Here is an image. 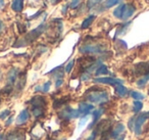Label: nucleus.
<instances>
[{
    "mask_svg": "<svg viewBox=\"0 0 149 140\" xmlns=\"http://www.w3.org/2000/svg\"><path fill=\"white\" fill-rule=\"evenodd\" d=\"M4 4H5L4 0H0V9H2L4 7Z\"/></svg>",
    "mask_w": 149,
    "mask_h": 140,
    "instance_id": "obj_37",
    "label": "nucleus"
},
{
    "mask_svg": "<svg viewBox=\"0 0 149 140\" xmlns=\"http://www.w3.org/2000/svg\"><path fill=\"white\" fill-rule=\"evenodd\" d=\"M59 116H60V118H63V119H65V120H70V119H77V118L81 117V113H80L79 109L65 107L63 111H60Z\"/></svg>",
    "mask_w": 149,
    "mask_h": 140,
    "instance_id": "obj_5",
    "label": "nucleus"
},
{
    "mask_svg": "<svg viewBox=\"0 0 149 140\" xmlns=\"http://www.w3.org/2000/svg\"><path fill=\"white\" fill-rule=\"evenodd\" d=\"M103 108H98V109H95V111H93V113H92V123L90 124V126L88 127V129H91V128H93L95 125H97L98 122H99V119L100 117L102 116V113H103Z\"/></svg>",
    "mask_w": 149,
    "mask_h": 140,
    "instance_id": "obj_10",
    "label": "nucleus"
},
{
    "mask_svg": "<svg viewBox=\"0 0 149 140\" xmlns=\"http://www.w3.org/2000/svg\"><path fill=\"white\" fill-rule=\"evenodd\" d=\"M107 131H104V132H102L101 133V137H100V139L99 140H108L109 139V137H108V135H107Z\"/></svg>",
    "mask_w": 149,
    "mask_h": 140,
    "instance_id": "obj_32",
    "label": "nucleus"
},
{
    "mask_svg": "<svg viewBox=\"0 0 149 140\" xmlns=\"http://www.w3.org/2000/svg\"><path fill=\"white\" fill-rule=\"evenodd\" d=\"M0 140H3V135H2V134L0 135Z\"/></svg>",
    "mask_w": 149,
    "mask_h": 140,
    "instance_id": "obj_40",
    "label": "nucleus"
},
{
    "mask_svg": "<svg viewBox=\"0 0 149 140\" xmlns=\"http://www.w3.org/2000/svg\"><path fill=\"white\" fill-rule=\"evenodd\" d=\"M49 1L52 3V4H57V3L59 2L60 0H49Z\"/></svg>",
    "mask_w": 149,
    "mask_h": 140,
    "instance_id": "obj_38",
    "label": "nucleus"
},
{
    "mask_svg": "<svg viewBox=\"0 0 149 140\" xmlns=\"http://www.w3.org/2000/svg\"><path fill=\"white\" fill-rule=\"evenodd\" d=\"M50 86H51V81H48V82H46L45 84L43 85V87H42V91H43L44 93L48 92L50 89Z\"/></svg>",
    "mask_w": 149,
    "mask_h": 140,
    "instance_id": "obj_27",
    "label": "nucleus"
},
{
    "mask_svg": "<svg viewBox=\"0 0 149 140\" xmlns=\"http://www.w3.org/2000/svg\"><path fill=\"white\" fill-rule=\"evenodd\" d=\"M142 107H143V103L141 100H135L133 102V111L134 113H139L142 109Z\"/></svg>",
    "mask_w": 149,
    "mask_h": 140,
    "instance_id": "obj_21",
    "label": "nucleus"
},
{
    "mask_svg": "<svg viewBox=\"0 0 149 140\" xmlns=\"http://www.w3.org/2000/svg\"><path fill=\"white\" fill-rule=\"evenodd\" d=\"M29 118H30L29 111H28L27 108L23 109V111L19 113V116L17 117V120H15V122H17V125H24V124L28 122Z\"/></svg>",
    "mask_w": 149,
    "mask_h": 140,
    "instance_id": "obj_9",
    "label": "nucleus"
},
{
    "mask_svg": "<svg viewBox=\"0 0 149 140\" xmlns=\"http://www.w3.org/2000/svg\"><path fill=\"white\" fill-rule=\"evenodd\" d=\"M134 124H135V118H132L129 121V128H130V130H133V131H134Z\"/></svg>",
    "mask_w": 149,
    "mask_h": 140,
    "instance_id": "obj_33",
    "label": "nucleus"
},
{
    "mask_svg": "<svg viewBox=\"0 0 149 140\" xmlns=\"http://www.w3.org/2000/svg\"><path fill=\"white\" fill-rule=\"evenodd\" d=\"M94 20H95V15H90V17H88L87 19L84 20V22L82 23L81 28L82 29H87V28H89L90 26H91V24L93 23Z\"/></svg>",
    "mask_w": 149,
    "mask_h": 140,
    "instance_id": "obj_16",
    "label": "nucleus"
},
{
    "mask_svg": "<svg viewBox=\"0 0 149 140\" xmlns=\"http://www.w3.org/2000/svg\"><path fill=\"white\" fill-rule=\"evenodd\" d=\"M136 11V8L135 6L133 5H129V4H126V7L124 9V13H123V17H122V20L123 21H127L128 19H130L133 15L135 13Z\"/></svg>",
    "mask_w": 149,
    "mask_h": 140,
    "instance_id": "obj_11",
    "label": "nucleus"
},
{
    "mask_svg": "<svg viewBox=\"0 0 149 140\" xmlns=\"http://www.w3.org/2000/svg\"><path fill=\"white\" fill-rule=\"evenodd\" d=\"M9 115H10V111L9 109H5V111H1V113H0V119L5 120L6 118L9 117Z\"/></svg>",
    "mask_w": 149,
    "mask_h": 140,
    "instance_id": "obj_26",
    "label": "nucleus"
},
{
    "mask_svg": "<svg viewBox=\"0 0 149 140\" xmlns=\"http://www.w3.org/2000/svg\"><path fill=\"white\" fill-rule=\"evenodd\" d=\"M25 137L24 135H22L21 133H17V132H13V133L8 134L6 140H24Z\"/></svg>",
    "mask_w": 149,
    "mask_h": 140,
    "instance_id": "obj_18",
    "label": "nucleus"
},
{
    "mask_svg": "<svg viewBox=\"0 0 149 140\" xmlns=\"http://www.w3.org/2000/svg\"><path fill=\"white\" fill-rule=\"evenodd\" d=\"M108 74V69L104 64H100L95 71L96 76H101V75H107Z\"/></svg>",
    "mask_w": 149,
    "mask_h": 140,
    "instance_id": "obj_17",
    "label": "nucleus"
},
{
    "mask_svg": "<svg viewBox=\"0 0 149 140\" xmlns=\"http://www.w3.org/2000/svg\"><path fill=\"white\" fill-rule=\"evenodd\" d=\"M80 2H81V0H72L70 6L72 7V8H76V7H78V5L80 4Z\"/></svg>",
    "mask_w": 149,
    "mask_h": 140,
    "instance_id": "obj_29",
    "label": "nucleus"
},
{
    "mask_svg": "<svg viewBox=\"0 0 149 140\" xmlns=\"http://www.w3.org/2000/svg\"><path fill=\"white\" fill-rule=\"evenodd\" d=\"M87 121H88V116H82L81 121H80V123H79V126L80 127H82L83 125H85V123Z\"/></svg>",
    "mask_w": 149,
    "mask_h": 140,
    "instance_id": "obj_31",
    "label": "nucleus"
},
{
    "mask_svg": "<svg viewBox=\"0 0 149 140\" xmlns=\"http://www.w3.org/2000/svg\"><path fill=\"white\" fill-rule=\"evenodd\" d=\"M44 30H45V25H40L39 27H37L36 29H34L33 31H31L25 38H24V42L27 44V43H30V42L35 41V40L43 33Z\"/></svg>",
    "mask_w": 149,
    "mask_h": 140,
    "instance_id": "obj_4",
    "label": "nucleus"
},
{
    "mask_svg": "<svg viewBox=\"0 0 149 140\" xmlns=\"http://www.w3.org/2000/svg\"><path fill=\"white\" fill-rule=\"evenodd\" d=\"M148 81H149V73L145 75L143 78L139 79V80L137 81V86H138L139 88H143V87H145V85L147 84Z\"/></svg>",
    "mask_w": 149,
    "mask_h": 140,
    "instance_id": "obj_19",
    "label": "nucleus"
},
{
    "mask_svg": "<svg viewBox=\"0 0 149 140\" xmlns=\"http://www.w3.org/2000/svg\"><path fill=\"white\" fill-rule=\"evenodd\" d=\"M116 140H125V135L124 136H120V137L118 138V139H116Z\"/></svg>",
    "mask_w": 149,
    "mask_h": 140,
    "instance_id": "obj_39",
    "label": "nucleus"
},
{
    "mask_svg": "<svg viewBox=\"0 0 149 140\" xmlns=\"http://www.w3.org/2000/svg\"><path fill=\"white\" fill-rule=\"evenodd\" d=\"M131 96L135 100H142V99H144V95L140 92H137V91H132L131 92Z\"/></svg>",
    "mask_w": 149,
    "mask_h": 140,
    "instance_id": "obj_23",
    "label": "nucleus"
},
{
    "mask_svg": "<svg viewBox=\"0 0 149 140\" xmlns=\"http://www.w3.org/2000/svg\"><path fill=\"white\" fill-rule=\"evenodd\" d=\"M149 119V111L146 113H142L135 118V124H134V132L136 135H140L142 133V128L144 123Z\"/></svg>",
    "mask_w": 149,
    "mask_h": 140,
    "instance_id": "obj_2",
    "label": "nucleus"
},
{
    "mask_svg": "<svg viewBox=\"0 0 149 140\" xmlns=\"http://www.w3.org/2000/svg\"><path fill=\"white\" fill-rule=\"evenodd\" d=\"M63 83V81H62V79H59V80H56V87H60L61 86V84Z\"/></svg>",
    "mask_w": 149,
    "mask_h": 140,
    "instance_id": "obj_34",
    "label": "nucleus"
},
{
    "mask_svg": "<svg viewBox=\"0 0 149 140\" xmlns=\"http://www.w3.org/2000/svg\"><path fill=\"white\" fill-rule=\"evenodd\" d=\"M97 134H98V132H97V130L95 129V130H94V131L91 133V135H90L89 137H88L86 140H95V138L97 137Z\"/></svg>",
    "mask_w": 149,
    "mask_h": 140,
    "instance_id": "obj_30",
    "label": "nucleus"
},
{
    "mask_svg": "<svg viewBox=\"0 0 149 140\" xmlns=\"http://www.w3.org/2000/svg\"><path fill=\"white\" fill-rule=\"evenodd\" d=\"M126 7V4H120L116 7V9L113 10V17L116 18V19H120L122 20V17H123V13H124V9Z\"/></svg>",
    "mask_w": 149,
    "mask_h": 140,
    "instance_id": "obj_15",
    "label": "nucleus"
},
{
    "mask_svg": "<svg viewBox=\"0 0 149 140\" xmlns=\"http://www.w3.org/2000/svg\"><path fill=\"white\" fill-rule=\"evenodd\" d=\"M79 111L81 113V116H88L89 113H91V111L94 109V105L91 103L87 102H81L79 104Z\"/></svg>",
    "mask_w": 149,
    "mask_h": 140,
    "instance_id": "obj_7",
    "label": "nucleus"
},
{
    "mask_svg": "<svg viewBox=\"0 0 149 140\" xmlns=\"http://www.w3.org/2000/svg\"><path fill=\"white\" fill-rule=\"evenodd\" d=\"M126 127H125L124 124H118V125L114 127V129L112 131H110V137L111 138H116L120 135L122 133H124Z\"/></svg>",
    "mask_w": 149,
    "mask_h": 140,
    "instance_id": "obj_12",
    "label": "nucleus"
},
{
    "mask_svg": "<svg viewBox=\"0 0 149 140\" xmlns=\"http://www.w3.org/2000/svg\"><path fill=\"white\" fill-rule=\"evenodd\" d=\"M114 90H116V93L120 97H124L128 94V89H127L123 84L116 85V86H114Z\"/></svg>",
    "mask_w": 149,
    "mask_h": 140,
    "instance_id": "obj_14",
    "label": "nucleus"
},
{
    "mask_svg": "<svg viewBox=\"0 0 149 140\" xmlns=\"http://www.w3.org/2000/svg\"><path fill=\"white\" fill-rule=\"evenodd\" d=\"M29 103L32 104V107H38V108H44L46 105L45 98L42 96H35L29 101Z\"/></svg>",
    "mask_w": 149,
    "mask_h": 140,
    "instance_id": "obj_8",
    "label": "nucleus"
},
{
    "mask_svg": "<svg viewBox=\"0 0 149 140\" xmlns=\"http://www.w3.org/2000/svg\"><path fill=\"white\" fill-rule=\"evenodd\" d=\"M11 8L15 13H21L24 8V0H13L11 3Z\"/></svg>",
    "mask_w": 149,
    "mask_h": 140,
    "instance_id": "obj_13",
    "label": "nucleus"
},
{
    "mask_svg": "<svg viewBox=\"0 0 149 140\" xmlns=\"http://www.w3.org/2000/svg\"><path fill=\"white\" fill-rule=\"evenodd\" d=\"M11 122H13V118L9 117L8 119H7V121L5 122V126H9L11 124Z\"/></svg>",
    "mask_w": 149,
    "mask_h": 140,
    "instance_id": "obj_35",
    "label": "nucleus"
},
{
    "mask_svg": "<svg viewBox=\"0 0 149 140\" xmlns=\"http://www.w3.org/2000/svg\"><path fill=\"white\" fill-rule=\"evenodd\" d=\"M103 51V46L99 45V44H86V45H83L80 48V52L87 54H97L101 53Z\"/></svg>",
    "mask_w": 149,
    "mask_h": 140,
    "instance_id": "obj_3",
    "label": "nucleus"
},
{
    "mask_svg": "<svg viewBox=\"0 0 149 140\" xmlns=\"http://www.w3.org/2000/svg\"><path fill=\"white\" fill-rule=\"evenodd\" d=\"M68 4H65L63 7H62V13H63V15H65V11L68 10Z\"/></svg>",
    "mask_w": 149,
    "mask_h": 140,
    "instance_id": "obj_36",
    "label": "nucleus"
},
{
    "mask_svg": "<svg viewBox=\"0 0 149 140\" xmlns=\"http://www.w3.org/2000/svg\"><path fill=\"white\" fill-rule=\"evenodd\" d=\"M94 83H99V84H107L116 86L118 84H122V81L116 78H111V77H105V78H96L94 79Z\"/></svg>",
    "mask_w": 149,
    "mask_h": 140,
    "instance_id": "obj_6",
    "label": "nucleus"
},
{
    "mask_svg": "<svg viewBox=\"0 0 149 140\" xmlns=\"http://www.w3.org/2000/svg\"><path fill=\"white\" fill-rule=\"evenodd\" d=\"M74 60H70V62H68V64H66V66H65V72L68 73H70V71H72V66H74Z\"/></svg>",
    "mask_w": 149,
    "mask_h": 140,
    "instance_id": "obj_28",
    "label": "nucleus"
},
{
    "mask_svg": "<svg viewBox=\"0 0 149 140\" xmlns=\"http://www.w3.org/2000/svg\"><path fill=\"white\" fill-rule=\"evenodd\" d=\"M32 113H33L34 117L39 118L43 113V108H38V107H32Z\"/></svg>",
    "mask_w": 149,
    "mask_h": 140,
    "instance_id": "obj_24",
    "label": "nucleus"
},
{
    "mask_svg": "<svg viewBox=\"0 0 149 140\" xmlns=\"http://www.w3.org/2000/svg\"><path fill=\"white\" fill-rule=\"evenodd\" d=\"M102 1H103V0H88L87 5H88V7H89V8H92V7L96 6L97 4L101 3Z\"/></svg>",
    "mask_w": 149,
    "mask_h": 140,
    "instance_id": "obj_25",
    "label": "nucleus"
},
{
    "mask_svg": "<svg viewBox=\"0 0 149 140\" xmlns=\"http://www.w3.org/2000/svg\"><path fill=\"white\" fill-rule=\"evenodd\" d=\"M120 2V0H106L105 3H104V8H110V7L118 4Z\"/></svg>",
    "mask_w": 149,
    "mask_h": 140,
    "instance_id": "obj_22",
    "label": "nucleus"
},
{
    "mask_svg": "<svg viewBox=\"0 0 149 140\" xmlns=\"http://www.w3.org/2000/svg\"><path fill=\"white\" fill-rule=\"evenodd\" d=\"M17 79V71L15 69H13L8 74V82L10 84H13V83H15V81Z\"/></svg>",
    "mask_w": 149,
    "mask_h": 140,
    "instance_id": "obj_20",
    "label": "nucleus"
},
{
    "mask_svg": "<svg viewBox=\"0 0 149 140\" xmlns=\"http://www.w3.org/2000/svg\"><path fill=\"white\" fill-rule=\"evenodd\" d=\"M87 100L91 103H97V104H101L103 102H106L109 98V94L107 91L105 90H92L89 92L86 96Z\"/></svg>",
    "mask_w": 149,
    "mask_h": 140,
    "instance_id": "obj_1",
    "label": "nucleus"
}]
</instances>
